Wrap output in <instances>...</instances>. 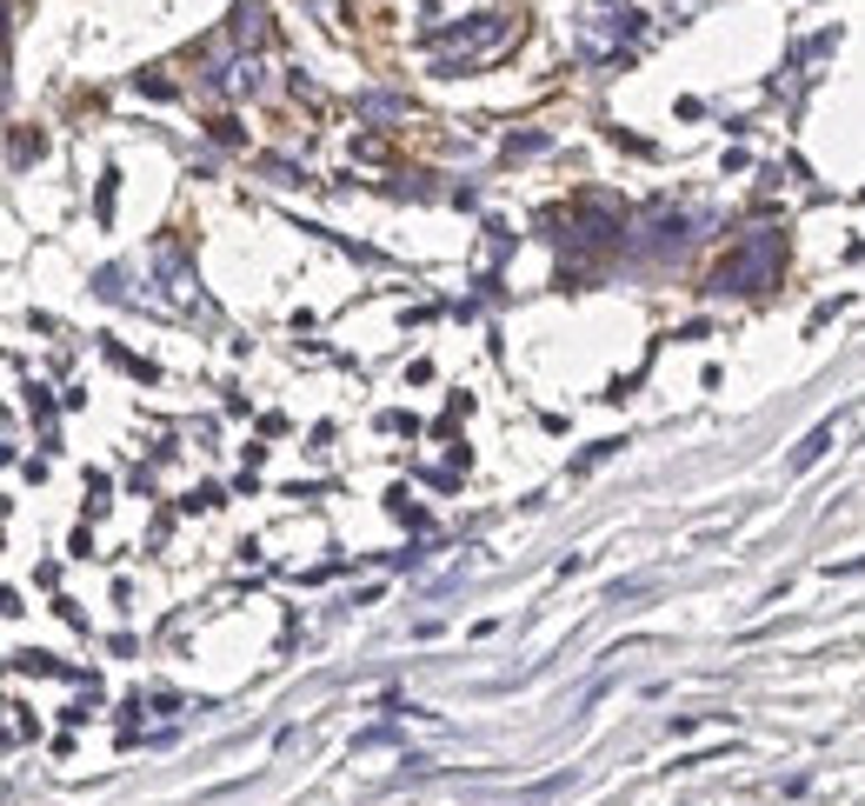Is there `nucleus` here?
<instances>
[{
    "label": "nucleus",
    "instance_id": "obj_1",
    "mask_svg": "<svg viewBox=\"0 0 865 806\" xmlns=\"http://www.w3.org/2000/svg\"><path fill=\"white\" fill-rule=\"evenodd\" d=\"M765 267H778V247H772V240H752V247H739V254L719 267V287H733V293H752V287L765 280Z\"/></svg>",
    "mask_w": 865,
    "mask_h": 806
}]
</instances>
